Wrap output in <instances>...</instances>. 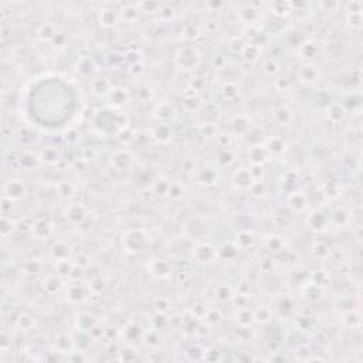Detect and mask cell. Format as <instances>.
Listing matches in <instances>:
<instances>
[{
    "instance_id": "7c38bea8",
    "label": "cell",
    "mask_w": 363,
    "mask_h": 363,
    "mask_svg": "<svg viewBox=\"0 0 363 363\" xmlns=\"http://www.w3.org/2000/svg\"><path fill=\"white\" fill-rule=\"evenodd\" d=\"M287 204L292 212L301 213L308 207V196L304 192L292 190V192H290L288 197H287Z\"/></svg>"
},
{
    "instance_id": "c3c4849f",
    "label": "cell",
    "mask_w": 363,
    "mask_h": 363,
    "mask_svg": "<svg viewBox=\"0 0 363 363\" xmlns=\"http://www.w3.org/2000/svg\"><path fill=\"white\" fill-rule=\"evenodd\" d=\"M34 325V319L27 314H22L20 317L17 318V327L22 329V330H27Z\"/></svg>"
},
{
    "instance_id": "277c9868",
    "label": "cell",
    "mask_w": 363,
    "mask_h": 363,
    "mask_svg": "<svg viewBox=\"0 0 363 363\" xmlns=\"http://www.w3.org/2000/svg\"><path fill=\"white\" fill-rule=\"evenodd\" d=\"M64 215H66V218H67L71 224L78 226V224H82V223L87 220V217H88V210H87V207H85L84 204L71 203L70 206H67Z\"/></svg>"
},
{
    "instance_id": "e575fe53",
    "label": "cell",
    "mask_w": 363,
    "mask_h": 363,
    "mask_svg": "<svg viewBox=\"0 0 363 363\" xmlns=\"http://www.w3.org/2000/svg\"><path fill=\"white\" fill-rule=\"evenodd\" d=\"M77 71H78L81 75H91V74H94L95 64L92 61V58L87 56L79 58L78 64H77Z\"/></svg>"
},
{
    "instance_id": "8992f818",
    "label": "cell",
    "mask_w": 363,
    "mask_h": 363,
    "mask_svg": "<svg viewBox=\"0 0 363 363\" xmlns=\"http://www.w3.org/2000/svg\"><path fill=\"white\" fill-rule=\"evenodd\" d=\"M228 129L231 136L246 135L251 129V121L246 115H236L228 121Z\"/></svg>"
},
{
    "instance_id": "44dd1931",
    "label": "cell",
    "mask_w": 363,
    "mask_h": 363,
    "mask_svg": "<svg viewBox=\"0 0 363 363\" xmlns=\"http://www.w3.org/2000/svg\"><path fill=\"white\" fill-rule=\"evenodd\" d=\"M58 33H60V32L57 30L56 24H53V23L50 22L41 23V24L37 27V37H38L41 41H53Z\"/></svg>"
},
{
    "instance_id": "f907efd6",
    "label": "cell",
    "mask_w": 363,
    "mask_h": 363,
    "mask_svg": "<svg viewBox=\"0 0 363 363\" xmlns=\"http://www.w3.org/2000/svg\"><path fill=\"white\" fill-rule=\"evenodd\" d=\"M128 73H129L131 77L139 78V77L145 73V68H144L142 61H141V63H135V64H129V66H128Z\"/></svg>"
},
{
    "instance_id": "db71d44e",
    "label": "cell",
    "mask_w": 363,
    "mask_h": 363,
    "mask_svg": "<svg viewBox=\"0 0 363 363\" xmlns=\"http://www.w3.org/2000/svg\"><path fill=\"white\" fill-rule=\"evenodd\" d=\"M74 265H77V267H81V268H85V267H88L91 264V258L87 255V254H84V253H79V254H75V257H74Z\"/></svg>"
},
{
    "instance_id": "83f0119b",
    "label": "cell",
    "mask_w": 363,
    "mask_h": 363,
    "mask_svg": "<svg viewBox=\"0 0 363 363\" xmlns=\"http://www.w3.org/2000/svg\"><path fill=\"white\" fill-rule=\"evenodd\" d=\"M240 53L247 63H255L261 58V50L257 44H244Z\"/></svg>"
},
{
    "instance_id": "d4e9b609",
    "label": "cell",
    "mask_w": 363,
    "mask_h": 363,
    "mask_svg": "<svg viewBox=\"0 0 363 363\" xmlns=\"http://www.w3.org/2000/svg\"><path fill=\"white\" fill-rule=\"evenodd\" d=\"M108 97H109V101L112 102L115 107H124L125 104L129 101V92L122 87H112Z\"/></svg>"
},
{
    "instance_id": "5bb4252c",
    "label": "cell",
    "mask_w": 363,
    "mask_h": 363,
    "mask_svg": "<svg viewBox=\"0 0 363 363\" xmlns=\"http://www.w3.org/2000/svg\"><path fill=\"white\" fill-rule=\"evenodd\" d=\"M53 224L47 218H37L32 226V233L37 240H47L53 236Z\"/></svg>"
},
{
    "instance_id": "7a4b0ae2",
    "label": "cell",
    "mask_w": 363,
    "mask_h": 363,
    "mask_svg": "<svg viewBox=\"0 0 363 363\" xmlns=\"http://www.w3.org/2000/svg\"><path fill=\"white\" fill-rule=\"evenodd\" d=\"M147 243H149V237L142 228H129L125 231L122 237L124 249L131 254L144 251L147 247Z\"/></svg>"
},
{
    "instance_id": "ee69618b",
    "label": "cell",
    "mask_w": 363,
    "mask_h": 363,
    "mask_svg": "<svg viewBox=\"0 0 363 363\" xmlns=\"http://www.w3.org/2000/svg\"><path fill=\"white\" fill-rule=\"evenodd\" d=\"M250 175L253 178V181H264L265 176V170H264V165H258V163H251L249 168Z\"/></svg>"
},
{
    "instance_id": "603a6c76",
    "label": "cell",
    "mask_w": 363,
    "mask_h": 363,
    "mask_svg": "<svg viewBox=\"0 0 363 363\" xmlns=\"http://www.w3.org/2000/svg\"><path fill=\"white\" fill-rule=\"evenodd\" d=\"M155 116L160 119L162 122L168 124V121H172L175 118V108L170 102H160L155 108Z\"/></svg>"
},
{
    "instance_id": "f6af8a7d",
    "label": "cell",
    "mask_w": 363,
    "mask_h": 363,
    "mask_svg": "<svg viewBox=\"0 0 363 363\" xmlns=\"http://www.w3.org/2000/svg\"><path fill=\"white\" fill-rule=\"evenodd\" d=\"M13 227H14V223H13L10 216H3L1 217V236H3V238H7L10 236Z\"/></svg>"
},
{
    "instance_id": "f35d334b",
    "label": "cell",
    "mask_w": 363,
    "mask_h": 363,
    "mask_svg": "<svg viewBox=\"0 0 363 363\" xmlns=\"http://www.w3.org/2000/svg\"><path fill=\"white\" fill-rule=\"evenodd\" d=\"M125 339L126 340H136V339H141L142 338V335H144V332H142V329L139 325H136V324H128L126 327H125Z\"/></svg>"
},
{
    "instance_id": "bcb514c9",
    "label": "cell",
    "mask_w": 363,
    "mask_h": 363,
    "mask_svg": "<svg viewBox=\"0 0 363 363\" xmlns=\"http://www.w3.org/2000/svg\"><path fill=\"white\" fill-rule=\"evenodd\" d=\"M253 241H254V237L250 231H241L237 237V247L240 246L241 249H247L253 244Z\"/></svg>"
},
{
    "instance_id": "7dc6e473",
    "label": "cell",
    "mask_w": 363,
    "mask_h": 363,
    "mask_svg": "<svg viewBox=\"0 0 363 363\" xmlns=\"http://www.w3.org/2000/svg\"><path fill=\"white\" fill-rule=\"evenodd\" d=\"M233 158L234 156H233V152L230 149H221L220 153H218V156H217V162L220 165H223V166H227V165H230L234 160Z\"/></svg>"
},
{
    "instance_id": "11a10c76",
    "label": "cell",
    "mask_w": 363,
    "mask_h": 363,
    "mask_svg": "<svg viewBox=\"0 0 363 363\" xmlns=\"http://www.w3.org/2000/svg\"><path fill=\"white\" fill-rule=\"evenodd\" d=\"M40 268H41V264H40L37 260L27 261V262L23 265V270L26 272H29V274H37V272L40 271Z\"/></svg>"
},
{
    "instance_id": "680465c9",
    "label": "cell",
    "mask_w": 363,
    "mask_h": 363,
    "mask_svg": "<svg viewBox=\"0 0 363 363\" xmlns=\"http://www.w3.org/2000/svg\"><path fill=\"white\" fill-rule=\"evenodd\" d=\"M145 339H146V343L149 346H158L159 345V335L155 330H150V332L145 333Z\"/></svg>"
},
{
    "instance_id": "4316f807",
    "label": "cell",
    "mask_w": 363,
    "mask_h": 363,
    "mask_svg": "<svg viewBox=\"0 0 363 363\" xmlns=\"http://www.w3.org/2000/svg\"><path fill=\"white\" fill-rule=\"evenodd\" d=\"M268 152L267 149L264 147V145H255L250 149L249 158L251 160V163H258V165H264L267 160H268Z\"/></svg>"
},
{
    "instance_id": "ab89813d",
    "label": "cell",
    "mask_w": 363,
    "mask_h": 363,
    "mask_svg": "<svg viewBox=\"0 0 363 363\" xmlns=\"http://www.w3.org/2000/svg\"><path fill=\"white\" fill-rule=\"evenodd\" d=\"M311 253H312L317 258H319V260H324V258L328 257L330 250H329V247L324 243V241H315V244H314L312 249H311Z\"/></svg>"
},
{
    "instance_id": "8fae6325",
    "label": "cell",
    "mask_w": 363,
    "mask_h": 363,
    "mask_svg": "<svg viewBox=\"0 0 363 363\" xmlns=\"http://www.w3.org/2000/svg\"><path fill=\"white\" fill-rule=\"evenodd\" d=\"M183 107L189 112H197L203 107L202 94L193 91L192 88H187L183 92Z\"/></svg>"
},
{
    "instance_id": "d6a6232c",
    "label": "cell",
    "mask_w": 363,
    "mask_h": 363,
    "mask_svg": "<svg viewBox=\"0 0 363 363\" xmlns=\"http://www.w3.org/2000/svg\"><path fill=\"white\" fill-rule=\"evenodd\" d=\"M38 158H40V162H44L47 165H54L60 160V153H58L57 147L47 146L40 152Z\"/></svg>"
},
{
    "instance_id": "e0dca14e",
    "label": "cell",
    "mask_w": 363,
    "mask_h": 363,
    "mask_svg": "<svg viewBox=\"0 0 363 363\" xmlns=\"http://www.w3.org/2000/svg\"><path fill=\"white\" fill-rule=\"evenodd\" d=\"M253 182L254 181L250 175V170L246 168H240L233 173V184L240 190H249Z\"/></svg>"
},
{
    "instance_id": "4dcf8cb0",
    "label": "cell",
    "mask_w": 363,
    "mask_h": 363,
    "mask_svg": "<svg viewBox=\"0 0 363 363\" xmlns=\"http://www.w3.org/2000/svg\"><path fill=\"white\" fill-rule=\"evenodd\" d=\"M240 87H238L237 82H233V81H226L221 87V94L224 97V100L227 101H234L236 98H238L240 95Z\"/></svg>"
},
{
    "instance_id": "816d5d0a",
    "label": "cell",
    "mask_w": 363,
    "mask_h": 363,
    "mask_svg": "<svg viewBox=\"0 0 363 363\" xmlns=\"http://www.w3.org/2000/svg\"><path fill=\"white\" fill-rule=\"evenodd\" d=\"M216 295H217V298L220 299V301H227V299H230L231 298V288L228 287V285H220V287H217V290H216Z\"/></svg>"
},
{
    "instance_id": "52a82bcc",
    "label": "cell",
    "mask_w": 363,
    "mask_h": 363,
    "mask_svg": "<svg viewBox=\"0 0 363 363\" xmlns=\"http://www.w3.org/2000/svg\"><path fill=\"white\" fill-rule=\"evenodd\" d=\"M147 270L150 271V274L156 278H169L173 272L172 268V264L169 261L165 260V258H156V260H152L147 265Z\"/></svg>"
},
{
    "instance_id": "7bdbcfd3",
    "label": "cell",
    "mask_w": 363,
    "mask_h": 363,
    "mask_svg": "<svg viewBox=\"0 0 363 363\" xmlns=\"http://www.w3.org/2000/svg\"><path fill=\"white\" fill-rule=\"evenodd\" d=\"M237 322L241 328H249L250 325L254 322L253 312L249 311V309H246V308H244V309H240V312H238L237 315Z\"/></svg>"
},
{
    "instance_id": "681fc988",
    "label": "cell",
    "mask_w": 363,
    "mask_h": 363,
    "mask_svg": "<svg viewBox=\"0 0 363 363\" xmlns=\"http://www.w3.org/2000/svg\"><path fill=\"white\" fill-rule=\"evenodd\" d=\"M73 193H74V186H73L71 183H68V182H63V183H60V184H58V194H60L61 197L68 199V197H71V196H73Z\"/></svg>"
},
{
    "instance_id": "2e32d148",
    "label": "cell",
    "mask_w": 363,
    "mask_h": 363,
    "mask_svg": "<svg viewBox=\"0 0 363 363\" xmlns=\"http://www.w3.org/2000/svg\"><path fill=\"white\" fill-rule=\"evenodd\" d=\"M327 118L329 122L332 124H340L345 121L346 118V109L343 107V104L340 102H332L327 107Z\"/></svg>"
},
{
    "instance_id": "d590c367",
    "label": "cell",
    "mask_w": 363,
    "mask_h": 363,
    "mask_svg": "<svg viewBox=\"0 0 363 363\" xmlns=\"http://www.w3.org/2000/svg\"><path fill=\"white\" fill-rule=\"evenodd\" d=\"M253 317H254V321H257L260 324H267V322L271 321L272 309L270 306L260 305L253 312Z\"/></svg>"
},
{
    "instance_id": "b9f144b4",
    "label": "cell",
    "mask_w": 363,
    "mask_h": 363,
    "mask_svg": "<svg viewBox=\"0 0 363 363\" xmlns=\"http://www.w3.org/2000/svg\"><path fill=\"white\" fill-rule=\"evenodd\" d=\"M237 250L238 247L233 246V244H223L220 249H217V257H223V258H234L237 255Z\"/></svg>"
},
{
    "instance_id": "f1b7e54d",
    "label": "cell",
    "mask_w": 363,
    "mask_h": 363,
    "mask_svg": "<svg viewBox=\"0 0 363 363\" xmlns=\"http://www.w3.org/2000/svg\"><path fill=\"white\" fill-rule=\"evenodd\" d=\"M19 165L22 166L23 169L26 170H32L34 169L37 165H38V162H40V158L37 156V155H34L33 152H29V150H26V152H23L22 155L19 156Z\"/></svg>"
},
{
    "instance_id": "9a60e30c",
    "label": "cell",
    "mask_w": 363,
    "mask_h": 363,
    "mask_svg": "<svg viewBox=\"0 0 363 363\" xmlns=\"http://www.w3.org/2000/svg\"><path fill=\"white\" fill-rule=\"evenodd\" d=\"M319 54V44L314 40H305L298 44V56L304 58L305 61H311L317 58Z\"/></svg>"
},
{
    "instance_id": "1f68e13d",
    "label": "cell",
    "mask_w": 363,
    "mask_h": 363,
    "mask_svg": "<svg viewBox=\"0 0 363 363\" xmlns=\"http://www.w3.org/2000/svg\"><path fill=\"white\" fill-rule=\"evenodd\" d=\"M63 287L61 284V277L60 275H47L43 281V288L45 292L48 294H54L57 291H60Z\"/></svg>"
},
{
    "instance_id": "6f0895ef",
    "label": "cell",
    "mask_w": 363,
    "mask_h": 363,
    "mask_svg": "<svg viewBox=\"0 0 363 363\" xmlns=\"http://www.w3.org/2000/svg\"><path fill=\"white\" fill-rule=\"evenodd\" d=\"M158 16H160L163 20H170L173 16H175V10L172 7H165V6H160L158 10Z\"/></svg>"
},
{
    "instance_id": "60d3db41",
    "label": "cell",
    "mask_w": 363,
    "mask_h": 363,
    "mask_svg": "<svg viewBox=\"0 0 363 363\" xmlns=\"http://www.w3.org/2000/svg\"><path fill=\"white\" fill-rule=\"evenodd\" d=\"M275 309L280 311L283 315H288V314L294 312V302H292L291 298L284 296V298H281V299L275 304Z\"/></svg>"
},
{
    "instance_id": "7402d4cb",
    "label": "cell",
    "mask_w": 363,
    "mask_h": 363,
    "mask_svg": "<svg viewBox=\"0 0 363 363\" xmlns=\"http://www.w3.org/2000/svg\"><path fill=\"white\" fill-rule=\"evenodd\" d=\"M152 136L160 144H166V142H169L172 136H173V129H172V126L169 124L160 122V124H158L153 128Z\"/></svg>"
},
{
    "instance_id": "f546056e",
    "label": "cell",
    "mask_w": 363,
    "mask_h": 363,
    "mask_svg": "<svg viewBox=\"0 0 363 363\" xmlns=\"http://www.w3.org/2000/svg\"><path fill=\"white\" fill-rule=\"evenodd\" d=\"M261 68H262V71H264L267 75H270V77H275V75H278V74L281 73L280 63H278L275 58H272V57L264 58V60L261 61Z\"/></svg>"
},
{
    "instance_id": "ffe728a7",
    "label": "cell",
    "mask_w": 363,
    "mask_h": 363,
    "mask_svg": "<svg viewBox=\"0 0 363 363\" xmlns=\"http://www.w3.org/2000/svg\"><path fill=\"white\" fill-rule=\"evenodd\" d=\"M119 11L113 9H102L98 11V22L104 27H113L119 22Z\"/></svg>"
},
{
    "instance_id": "f5cc1de1",
    "label": "cell",
    "mask_w": 363,
    "mask_h": 363,
    "mask_svg": "<svg viewBox=\"0 0 363 363\" xmlns=\"http://www.w3.org/2000/svg\"><path fill=\"white\" fill-rule=\"evenodd\" d=\"M168 196L172 197V199H181L182 194H183V189H182V186L179 183H169V186H168Z\"/></svg>"
},
{
    "instance_id": "30bf717a",
    "label": "cell",
    "mask_w": 363,
    "mask_h": 363,
    "mask_svg": "<svg viewBox=\"0 0 363 363\" xmlns=\"http://www.w3.org/2000/svg\"><path fill=\"white\" fill-rule=\"evenodd\" d=\"M193 257L199 262H212L217 258V249H215L212 244L209 243H203V244H199L197 247L193 249Z\"/></svg>"
},
{
    "instance_id": "ac0fdd59",
    "label": "cell",
    "mask_w": 363,
    "mask_h": 363,
    "mask_svg": "<svg viewBox=\"0 0 363 363\" xmlns=\"http://www.w3.org/2000/svg\"><path fill=\"white\" fill-rule=\"evenodd\" d=\"M67 298L71 302H82L87 298V287L82 283L75 281L67 288Z\"/></svg>"
},
{
    "instance_id": "5b68a950",
    "label": "cell",
    "mask_w": 363,
    "mask_h": 363,
    "mask_svg": "<svg viewBox=\"0 0 363 363\" xmlns=\"http://www.w3.org/2000/svg\"><path fill=\"white\" fill-rule=\"evenodd\" d=\"M26 192H27L26 184L19 179H10V181L4 182V184H3V196L9 197L14 202L24 197Z\"/></svg>"
},
{
    "instance_id": "d6986e66",
    "label": "cell",
    "mask_w": 363,
    "mask_h": 363,
    "mask_svg": "<svg viewBox=\"0 0 363 363\" xmlns=\"http://www.w3.org/2000/svg\"><path fill=\"white\" fill-rule=\"evenodd\" d=\"M132 165V155L128 150H118L112 156V166L118 172H125Z\"/></svg>"
},
{
    "instance_id": "836d02e7",
    "label": "cell",
    "mask_w": 363,
    "mask_h": 363,
    "mask_svg": "<svg viewBox=\"0 0 363 363\" xmlns=\"http://www.w3.org/2000/svg\"><path fill=\"white\" fill-rule=\"evenodd\" d=\"M51 255L54 260H67L70 255V247L64 241H56L51 247Z\"/></svg>"
},
{
    "instance_id": "9f6ffc18",
    "label": "cell",
    "mask_w": 363,
    "mask_h": 363,
    "mask_svg": "<svg viewBox=\"0 0 363 363\" xmlns=\"http://www.w3.org/2000/svg\"><path fill=\"white\" fill-rule=\"evenodd\" d=\"M202 134L206 138H216L217 136V128L215 124H206L202 128Z\"/></svg>"
},
{
    "instance_id": "484cf974",
    "label": "cell",
    "mask_w": 363,
    "mask_h": 363,
    "mask_svg": "<svg viewBox=\"0 0 363 363\" xmlns=\"http://www.w3.org/2000/svg\"><path fill=\"white\" fill-rule=\"evenodd\" d=\"M139 13H141V10H139L138 4H125L119 10V19L122 22L135 23L138 20Z\"/></svg>"
},
{
    "instance_id": "8d00e7d4",
    "label": "cell",
    "mask_w": 363,
    "mask_h": 363,
    "mask_svg": "<svg viewBox=\"0 0 363 363\" xmlns=\"http://www.w3.org/2000/svg\"><path fill=\"white\" fill-rule=\"evenodd\" d=\"M238 14H240L241 22H244L246 24H254V23L258 20V10H255L251 6L243 7L241 10L238 11Z\"/></svg>"
},
{
    "instance_id": "ba28073f",
    "label": "cell",
    "mask_w": 363,
    "mask_h": 363,
    "mask_svg": "<svg viewBox=\"0 0 363 363\" xmlns=\"http://www.w3.org/2000/svg\"><path fill=\"white\" fill-rule=\"evenodd\" d=\"M271 119L280 126H290L294 122V112L287 105H278L272 108Z\"/></svg>"
},
{
    "instance_id": "4fadbf2b",
    "label": "cell",
    "mask_w": 363,
    "mask_h": 363,
    "mask_svg": "<svg viewBox=\"0 0 363 363\" xmlns=\"http://www.w3.org/2000/svg\"><path fill=\"white\" fill-rule=\"evenodd\" d=\"M264 147L267 149L268 155H275V156H280L287 152L288 149V145H287V141L284 139L283 136L280 135H274L270 136L265 144H264Z\"/></svg>"
},
{
    "instance_id": "6da1fadb",
    "label": "cell",
    "mask_w": 363,
    "mask_h": 363,
    "mask_svg": "<svg viewBox=\"0 0 363 363\" xmlns=\"http://www.w3.org/2000/svg\"><path fill=\"white\" fill-rule=\"evenodd\" d=\"M173 63L183 73H193L202 63V53L197 47L182 45L173 54Z\"/></svg>"
},
{
    "instance_id": "3957f363",
    "label": "cell",
    "mask_w": 363,
    "mask_h": 363,
    "mask_svg": "<svg viewBox=\"0 0 363 363\" xmlns=\"http://www.w3.org/2000/svg\"><path fill=\"white\" fill-rule=\"evenodd\" d=\"M296 77L302 84H305L308 87H314L321 81V70L312 61H305L298 68Z\"/></svg>"
},
{
    "instance_id": "cb8c5ba5",
    "label": "cell",
    "mask_w": 363,
    "mask_h": 363,
    "mask_svg": "<svg viewBox=\"0 0 363 363\" xmlns=\"http://www.w3.org/2000/svg\"><path fill=\"white\" fill-rule=\"evenodd\" d=\"M90 88L91 92L95 94V95H108L109 91L112 90V84L109 82L108 78L98 77V78H94L91 81Z\"/></svg>"
},
{
    "instance_id": "9c48e42d",
    "label": "cell",
    "mask_w": 363,
    "mask_h": 363,
    "mask_svg": "<svg viewBox=\"0 0 363 363\" xmlns=\"http://www.w3.org/2000/svg\"><path fill=\"white\" fill-rule=\"evenodd\" d=\"M329 223V216L322 210H312L306 217V226L314 231L325 230Z\"/></svg>"
},
{
    "instance_id": "74e56055",
    "label": "cell",
    "mask_w": 363,
    "mask_h": 363,
    "mask_svg": "<svg viewBox=\"0 0 363 363\" xmlns=\"http://www.w3.org/2000/svg\"><path fill=\"white\" fill-rule=\"evenodd\" d=\"M199 179L206 186H212V184H215L216 182H217V172L213 168H206V169L200 170Z\"/></svg>"
}]
</instances>
